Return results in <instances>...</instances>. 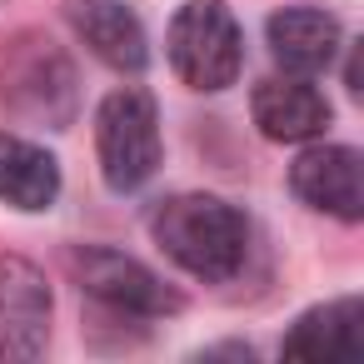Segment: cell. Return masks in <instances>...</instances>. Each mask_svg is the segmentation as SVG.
Segmentation results:
<instances>
[{"label":"cell","instance_id":"obj_9","mask_svg":"<svg viewBox=\"0 0 364 364\" xmlns=\"http://www.w3.org/2000/svg\"><path fill=\"white\" fill-rule=\"evenodd\" d=\"M70 21L80 31V41L120 75H140L150 65V41L140 16L125 6V0H75Z\"/></svg>","mask_w":364,"mask_h":364},{"label":"cell","instance_id":"obj_10","mask_svg":"<svg viewBox=\"0 0 364 364\" xmlns=\"http://www.w3.org/2000/svg\"><path fill=\"white\" fill-rule=\"evenodd\" d=\"M269 55L284 75H324L339 55V21L314 6H289L269 16Z\"/></svg>","mask_w":364,"mask_h":364},{"label":"cell","instance_id":"obj_2","mask_svg":"<svg viewBox=\"0 0 364 364\" xmlns=\"http://www.w3.org/2000/svg\"><path fill=\"white\" fill-rule=\"evenodd\" d=\"M170 65L190 90H225L245 65V36L225 0H190L170 21Z\"/></svg>","mask_w":364,"mask_h":364},{"label":"cell","instance_id":"obj_11","mask_svg":"<svg viewBox=\"0 0 364 364\" xmlns=\"http://www.w3.org/2000/svg\"><path fill=\"white\" fill-rule=\"evenodd\" d=\"M359 349H364V304L359 299L319 304V309L299 314L294 329L284 334V354L289 359L334 364V359H359Z\"/></svg>","mask_w":364,"mask_h":364},{"label":"cell","instance_id":"obj_7","mask_svg":"<svg viewBox=\"0 0 364 364\" xmlns=\"http://www.w3.org/2000/svg\"><path fill=\"white\" fill-rule=\"evenodd\" d=\"M294 195L309 210H324L344 225H354L364 215V180H359V155L349 145H314L294 160L289 170Z\"/></svg>","mask_w":364,"mask_h":364},{"label":"cell","instance_id":"obj_4","mask_svg":"<svg viewBox=\"0 0 364 364\" xmlns=\"http://www.w3.org/2000/svg\"><path fill=\"white\" fill-rule=\"evenodd\" d=\"M0 95L21 120L65 125L75 115V70L50 41L21 36L0 65Z\"/></svg>","mask_w":364,"mask_h":364},{"label":"cell","instance_id":"obj_1","mask_svg":"<svg viewBox=\"0 0 364 364\" xmlns=\"http://www.w3.org/2000/svg\"><path fill=\"white\" fill-rule=\"evenodd\" d=\"M155 245L195 279L225 284L245 269L250 220L220 195H175L150 215Z\"/></svg>","mask_w":364,"mask_h":364},{"label":"cell","instance_id":"obj_3","mask_svg":"<svg viewBox=\"0 0 364 364\" xmlns=\"http://www.w3.org/2000/svg\"><path fill=\"white\" fill-rule=\"evenodd\" d=\"M95 150H100V175L115 195L140 190L160 170V115L145 90H115L105 95L95 115Z\"/></svg>","mask_w":364,"mask_h":364},{"label":"cell","instance_id":"obj_8","mask_svg":"<svg viewBox=\"0 0 364 364\" xmlns=\"http://www.w3.org/2000/svg\"><path fill=\"white\" fill-rule=\"evenodd\" d=\"M250 110H255L259 135L264 140H279V145L314 140L329 125V100L304 75H269V80H259Z\"/></svg>","mask_w":364,"mask_h":364},{"label":"cell","instance_id":"obj_5","mask_svg":"<svg viewBox=\"0 0 364 364\" xmlns=\"http://www.w3.org/2000/svg\"><path fill=\"white\" fill-rule=\"evenodd\" d=\"M70 274L80 279L85 294H95V299H100L105 309H115V314L160 319V314H175V309L185 304V299L155 274V269H145V264L130 259V255L100 250V245L75 250V255H70Z\"/></svg>","mask_w":364,"mask_h":364},{"label":"cell","instance_id":"obj_12","mask_svg":"<svg viewBox=\"0 0 364 364\" xmlns=\"http://www.w3.org/2000/svg\"><path fill=\"white\" fill-rule=\"evenodd\" d=\"M60 195V165L41 145L0 130V200L16 210H50Z\"/></svg>","mask_w":364,"mask_h":364},{"label":"cell","instance_id":"obj_6","mask_svg":"<svg viewBox=\"0 0 364 364\" xmlns=\"http://www.w3.org/2000/svg\"><path fill=\"white\" fill-rule=\"evenodd\" d=\"M50 344V289L46 274L6 255L0 259V359H41Z\"/></svg>","mask_w":364,"mask_h":364}]
</instances>
